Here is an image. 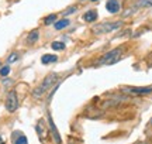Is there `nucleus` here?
<instances>
[{
    "label": "nucleus",
    "mask_w": 152,
    "mask_h": 144,
    "mask_svg": "<svg viewBox=\"0 0 152 144\" xmlns=\"http://www.w3.org/2000/svg\"><path fill=\"white\" fill-rule=\"evenodd\" d=\"M9 73H10V67L9 65H4V67L0 68V75L1 76H7Z\"/></svg>",
    "instance_id": "18"
},
{
    "label": "nucleus",
    "mask_w": 152,
    "mask_h": 144,
    "mask_svg": "<svg viewBox=\"0 0 152 144\" xmlns=\"http://www.w3.org/2000/svg\"><path fill=\"white\" fill-rule=\"evenodd\" d=\"M90 1H97V0H90Z\"/></svg>",
    "instance_id": "21"
},
{
    "label": "nucleus",
    "mask_w": 152,
    "mask_h": 144,
    "mask_svg": "<svg viewBox=\"0 0 152 144\" xmlns=\"http://www.w3.org/2000/svg\"><path fill=\"white\" fill-rule=\"evenodd\" d=\"M69 26V20L68 18H62V20H58V21L54 23V27L55 30H64Z\"/></svg>",
    "instance_id": "12"
},
{
    "label": "nucleus",
    "mask_w": 152,
    "mask_h": 144,
    "mask_svg": "<svg viewBox=\"0 0 152 144\" xmlns=\"http://www.w3.org/2000/svg\"><path fill=\"white\" fill-rule=\"evenodd\" d=\"M35 132H37L39 140H42V141L47 140V137H48V129L45 126V122H44V120H38L37 126H35Z\"/></svg>",
    "instance_id": "6"
},
{
    "label": "nucleus",
    "mask_w": 152,
    "mask_h": 144,
    "mask_svg": "<svg viewBox=\"0 0 152 144\" xmlns=\"http://www.w3.org/2000/svg\"><path fill=\"white\" fill-rule=\"evenodd\" d=\"M56 21V14H49L44 18V24L45 26H49V24H52V23Z\"/></svg>",
    "instance_id": "14"
},
{
    "label": "nucleus",
    "mask_w": 152,
    "mask_h": 144,
    "mask_svg": "<svg viewBox=\"0 0 152 144\" xmlns=\"http://www.w3.org/2000/svg\"><path fill=\"white\" fill-rule=\"evenodd\" d=\"M48 123H49V130H51V133H52V136H54L55 143L61 144L62 143V140H61V134H59V132H58L56 126H55V123H54V120H52V116H51V115H48Z\"/></svg>",
    "instance_id": "7"
},
{
    "label": "nucleus",
    "mask_w": 152,
    "mask_h": 144,
    "mask_svg": "<svg viewBox=\"0 0 152 144\" xmlns=\"http://www.w3.org/2000/svg\"><path fill=\"white\" fill-rule=\"evenodd\" d=\"M38 38H39V31L38 30H31L27 35V43L28 44H34V43H37Z\"/></svg>",
    "instance_id": "10"
},
{
    "label": "nucleus",
    "mask_w": 152,
    "mask_h": 144,
    "mask_svg": "<svg viewBox=\"0 0 152 144\" xmlns=\"http://www.w3.org/2000/svg\"><path fill=\"white\" fill-rule=\"evenodd\" d=\"M18 109V98H17L16 90H10L7 93V98H6V110L10 112V113H14V112Z\"/></svg>",
    "instance_id": "4"
},
{
    "label": "nucleus",
    "mask_w": 152,
    "mask_h": 144,
    "mask_svg": "<svg viewBox=\"0 0 152 144\" xmlns=\"http://www.w3.org/2000/svg\"><path fill=\"white\" fill-rule=\"evenodd\" d=\"M58 79H59V75H58V73H55V72L48 73V75L42 79V82L39 83L37 88L33 90V96L34 98H41L48 89H51L55 83L58 82Z\"/></svg>",
    "instance_id": "1"
},
{
    "label": "nucleus",
    "mask_w": 152,
    "mask_h": 144,
    "mask_svg": "<svg viewBox=\"0 0 152 144\" xmlns=\"http://www.w3.org/2000/svg\"><path fill=\"white\" fill-rule=\"evenodd\" d=\"M14 144H28V140L24 134H20V136L14 140Z\"/></svg>",
    "instance_id": "16"
},
{
    "label": "nucleus",
    "mask_w": 152,
    "mask_h": 144,
    "mask_svg": "<svg viewBox=\"0 0 152 144\" xmlns=\"http://www.w3.org/2000/svg\"><path fill=\"white\" fill-rule=\"evenodd\" d=\"M51 48L55 51H64L66 48L65 43H62V41H54L52 44H51Z\"/></svg>",
    "instance_id": "13"
},
{
    "label": "nucleus",
    "mask_w": 152,
    "mask_h": 144,
    "mask_svg": "<svg viewBox=\"0 0 152 144\" xmlns=\"http://www.w3.org/2000/svg\"><path fill=\"white\" fill-rule=\"evenodd\" d=\"M75 11H76V7L75 6H72V7H69L66 11H64V16H69L71 13H75Z\"/></svg>",
    "instance_id": "19"
},
{
    "label": "nucleus",
    "mask_w": 152,
    "mask_h": 144,
    "mask_svg": "<svg viewBox=\"0 0 152 144\" xmlns=\"http://www.w3.org/2000/svg\"><path fill=\"white\" fill-rule=\"evenodd\" d=\"M137 4L140 7H151L152 6V0H140Z\"/></svg>",
    "instance_id": "17"
},
{
    "label": "nucleus",
    "mask_w": 152,
    "mask_h": 144,
    "mask_svg": "<svg viewBox=\"0 0 152 144\" xmlns=\"http://www.w3.org/2000/svg\"><path fill=\"white\" fill-rule=\"evenodd\" d=\"M123 52H124V48H123V47L114 48V50L106 52V54L99 60V64H100V65H113V64H115V62L120 61V58H121V55H123Z\"/></svg>",
    "instance_id": "2"
},
{
    "label": "nucleus",
    "mask_w": 152,
    "mask_h": 144,
    "mask_svg": "<svg viewBox=\"0 0 152 144\" xmlns=\"http://www.w3.org/2000/svg\"><path fill=\"white\" fill-rule=\"evenodd\" d=\"M124 90L134 96H144L152 93V86H134V88H124Z\"/></svg>",
    "instance_id": "5"
},
{
    "label": "nucleus",
    "mask_w": 152,
    "mask_h": 144,
    "mask_svg": "<svg viewBox=\"0 0 152 144\" xmlns=\"http://www.w3.org/2000/svg\"><path fill=\"white\" fill-rule=\"evenodd\" d=\"M151 124H152V120H151Z\"/></svg>",
    "instance_id": "22"
},
{
    "label": "nucleus",
    "mask_w": 152,
    "mask_h": 144,
    "mask_svg": "<svg viewBox=\"0 0 152 144\" xmlns=\"http://www.w3.org/2000/svg\"><path fill=\"white\" fill-rule=\"evenodd\" d=\"M123 26V23L121 21H111V23H103V24H100L97 26L96 28H93V31L96 34H104V33H111L114 30H117Z\"/></svg>",
    "instance_id": "3"
},
{
    "label": "nucleus",
    "mask_w": 152,
    "mask_h": 144,
    "mask_svg": "<svg viewBox=\"0 0 152 144\" xmlns=\"http://www.w3.org/2000/svg\"><path fill=\"white\" fill-rule=\"evenodd\" d=\"M120 1L118 0H109L107 1V4H106V9H107V11L109 13H117V11L120 10Z\"/></svg>",
    "instance_id": "8"
},
{
    "label": "nucleus",
    "mask_w": 152,
    "mask_h": 144,
    "mask_svg": "<svg viewBox=\"0 0 152 144\" xmlns=\"http://www.w3.org/2000/svg\"><path fill=\"white\" fill-rule=\"evenodd\" d=\"M83 20L86 23H93L97 20V11L96 10H89L83 14Z\"/></svg>",
    "instance_id": "9"
},
{
    "label": "nucleus",
    "mask_w": 152,
    "mask_h": 144,
    "mask_svg": "<svg viewBox=\"0 0 152 144\" xmlns=\"http://www.w3.org/2000/svg\"><path fill=\"white\" fill-rule=\"evenodd\" d=\"M56 61H58V57L52 55V54H45V55L41 57V62L44 65H48V64H52V62H56Z\"/></svg>",
    "instance_id": "11"
},
{
    "label": "nucleus",
    "mask_w": 152,
    "mask_h": 144,
    "mask_svg": "<svg viewBox=\"0 0 152 144\" xmlns=\"http://www.w3.org/2000/svg\"><path fill=\"white\" fill-rule=\"evenodd\" d=\"M0 144H4V139H3L1 136H0Z\"/></svg>",
    "instance_id": "20"
},
{
    "label": "nucleus",
    "mask_w": 152,
    "mask_h": 144,
    "mask_svg": "<svg viewBox=\"0 0 152 144\" xmlns=\"http://www.w3.org/2000/svg\"><path fill=\"white\" fill-rule=\"evenodd\" d=\"M18 58H20L18 52H11L10 55L7 57V64H13V62L18 61Z\"/></svg>",
    "instance_id": "15"
}]
</instances>
